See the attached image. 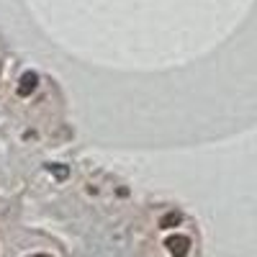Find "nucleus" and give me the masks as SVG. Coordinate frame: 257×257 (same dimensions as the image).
Wrapping results in <instances>:
<instances>
[{
    "instance_id": "4",
    "label": "nucleus",
    "mask_w": 257,
    "mask_h": 257,
    "mask_svg": "<svg viewBox=\"0 0 257 257\" xmlns=\"http://www.w3.org/2000/svg\"><path fill=\"white\" fill-rule=\"evenodd\" d=\"M52 173H54V178H57V180H67V175H70V170L64 167V165H59V167H52Z\"/></svg>"
},
{
    "instance_id": "1",
    "label": "nucleus",
    "mask_w": 257,
    "mask_h": 257,
    "mask_svg": "<svg viewBox=\"0 0 257 257\" xmlns=\"http://www.w3.org/2000/svg\"><path fill=\"white\" fill-rule=\"evenodd\" d=\"M165 247L170 249V254H173V257H185L190 252V239L183 237V234H175V237H170L165 242Z\"/></svg>"
},
{
    "instance_id": "2",
    "label": "nucleus",
    "mask_w": 257,
    "mask_h": 257,
    "mask_svg": "<svg viewBox=\"0 0 257 257\" xmlns=\"http://www.w3.org/2000/svg\"><path fill=\"white\" fill-rule=\"evenodd\" d=\"M36 85H39V75L36 72H26L24 77H21V82H18V95L21 98H29L36 90Z\"/></svg>"
},
{
    "instance_id": "3",
    "label": "nucleus",
    "mask_w": 257,
    "mask_h": 257,
    "mask_svg": "<svg viewBox=\"0 0 257 257\" xmlns=\"http://www.w3.org/2000/svg\"><path fill=\"white\" fill-rule=\"evenodd\" d=\"M183 221V213L180 211H167L165 216L160 219V229H173V226H180Z\"/></svg>"
},
{
    "instance_id": "5",
    "label": "nucleus",
    "mask_w": 257,
    "mask_h": 257,
    "mask_svg": "<svg viewBox=\"0 0 257 257\" xmlns=\"http://www.w3.org/2000/svg\"><path fill=\"white\" fill-rule=\"evenodd\" d=\"M31 257H52V254H31Z\"/></svg>"
}]
</instances>
